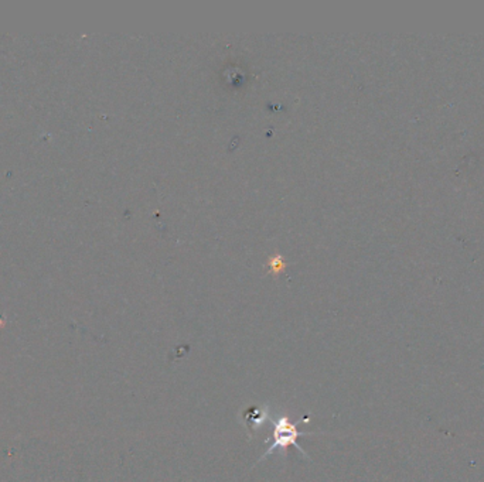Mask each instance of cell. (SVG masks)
Here are the masks:
<instances>
[{
  "mask_svg": "<svg viewBox=\"0 0 484 482\" xmlns=\"http://www.w3.org/2000/svg\"><path fill=\"white\" fill-rule=\"evenodd\" d=\"M271 423H272L273 426V442L271 444V447L262 454V457L259 458V461L265 460L266 457L273 454L275 451H279V450L283 451V450L287 449V445H295L306 458H309V457L306 456L305 451L300 449V445L298 444L299 437L303 436V434H307V433L299 431L296 424L291 423L289 417H280L278 420H271Z\"/></svg>",
  "mask_w": 484,
  "mask_h": 482,
  "instance_id": "obj_1",
  "label": "cell"
},
{
  "mask_svg": "<svg viewBox=\"0 0 484 482\" xmlns=\"http://www.w3.org/2000/svg\"><path fill=\"white\" fill-rule=\"evenodd\" d=\"M266 413H268V407L265 409V411H258V410L252 407L249 411H246L245 413L246 426H249V427L253 429V431H255V430L261 426L262 420L266 417Z\"/></svg>",
  "mask_w": 484,
  "mask_h": 482,
  "instance_id": "obj_2",
  "label": "cell"
}]
</instances>
